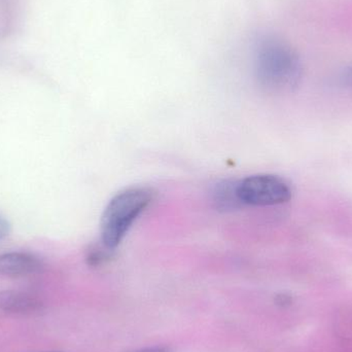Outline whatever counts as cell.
Listing matches in <instances>:
<instances>
[{
    "label": "cell",
    "instance_id": "cell-1",
    "mask_svg": "<svg viewBox=\"0 0 352 352\" xmlns=\"http://www.w3.org/2000/svg\"><path fill=\"white\" fill-rule=\"evenodd\" d=\"M256 78L269 90H292L299 84L302 64L297 52L276 36H263L254 50Z\"/></svg>",
    "mask_w": 352,
    "mask_h": 352
},
{
    "label": "cell",
    "instance_id": "cell-2",
    "mask_svg": "<svg viewBox=\"0 0 352 352\" xmlns=\"http://www.w3.org/2000/svg\"><path fill=\"white\" fill-rule=\"evenodd\" d=\"M152 200V190L131 188L122 190L109 201L100 223L101 241L107 250L118 248Z\"/></svg>",
    "mask_w": 352,
    "mask_h": 352
},
{
    "label": "cell",
    "instance_id": "cell-3",
    "mask_svg": "<svg viewBox=\"0 0 352 352\" xmlns=\"http://www.w3.org/2000/svg\"><path fill=\"white\" fill-rule=\"evenodd\" d=\"M236 192L241 204L274 206L292 199L291 186L280 176L256 175L237 182Z\"/></svg>",
    "mask_w": 352,
    "mask_h": 352
},
{
    "label": "cell",
    "instance_id": "cell-4",
    "mask_svg": "<svg viewBox=\"0 0 352 352\" xmlns=\"http://www.w3.org/2000/svg\"><path fill=\"white\" fill-rule=\"evenodd\" d=\"M45 270V264L34 254L27 252H6L0 254V275L23 277L38 274Z\"/></svg>",
    "mask_w": 352,
    "mask_h": 352
},
{
    "label": "cell",
    "instance_id": "cell-5",
    "mask_svg": "<svg viewBox=\"0 0 352 352\" xmlns=\"http://www.w3.org/2000/svg\"><path fill=\"white\" fill-rule=\"evenodd\" d=\"M43 302L18 291H0V310L6 314L35 316L43 311Z\"/></svg>",
    "mask_w": 352,
    "mask_h": 352
},
{
    "label": "cell",
    "instance_id": "cell-6",
    "mask_svg": "<svg viewBox=\"0 0 352 352\" xmlns=\"http://www.w3.org/2000/svg\"><path fill=\"white\" fill-rule=\"evenodd\" d=\"M236 186L237 182L230 184L225 182L217 186L214 190V201L217 203V206L228 209L241 204L237 197Z\"/></svg>",
    "mask_w": 352,
    "mask_h": 352
},
{
    "label": "cell",
    "instance_id": "cell-7",
    "mask_svg": "<svg viewBox=\"0 0 352 352\" xmlns=\"http://www.w3.org/2000/svg\"><path fill=\"white\" fill-rule=\"evenodd\" d=\"M10 231H12V226L10 221L3 215L0 214V241L6 239L10 235Z\"/></svg>",
    "mask_w": 352,
    "mask_h": 352
},
{
    "label": "cell",
    "instance_id": "cell-8",
    "mask_svg": "<svg viewBox=\"0 0 352 352\" xmlns=\"http://www.w3.org/2000/svg\"><path fill=\"white\" fill-rule=\"evenodd\" d=\"M128 352H173L168 347H148V349H138V351H132Z\"/></svg>",
    "mask_w": 352,
    "mask_h": 352
},
{
    "label": "cell",
    "instance_id": "cell-9",
    "mask_svg": "<svg viewBox=\"0 0 352 352\" xmlns=\"http://www.w3.org/2000/svg\"><path fill=\"white\" fill-rule=\"evenodd\" d=\"M346 80L352 82V68H351L346 74Z\"/></svg>",
    "mask_w": 352,
    "mask_h": 352
},
{
    "label": "cell",
    "instance_id": "cell-10",
    "mask_svg": "<svg viewBox=\"0 0 352 352\" xmlns=\"http://www.w3.org/2000/svg\"><path fill=\"white\" fill-rule=\"evenodd\" d=\"M45 352H60V351H45Z\"/></svg>",
    "mask_w": 352,
    "mask_h": 352
}]
</instances>
